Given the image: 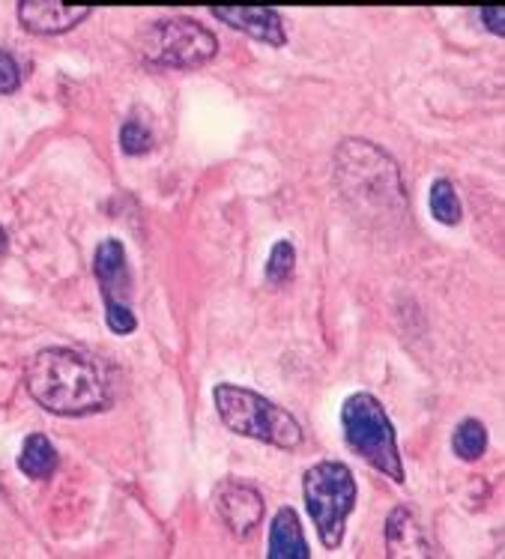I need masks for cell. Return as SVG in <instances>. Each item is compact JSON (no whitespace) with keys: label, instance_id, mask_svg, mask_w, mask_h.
<instances>
[{"label":"cell","instance_id":"cell-3","mask_svg":"<svg viewBox=\"0 0 505 559\" xmlns=\"http://www.w3.org/2000/svg\"><path fill=\"white\" fill-rule=\"evenodd\" d=\"M213 404H216L218 419L233 435L276 445L285 452H293L305 440L297 416L285 407H278L276 401L264 399L254 389L237 386V383H218L213 389Z\"/></svg>","mask_w":505,"mask_h":559},{"label":"cell","instance_id":"cell-13","mask_svg":"<svg viewBox=\"0 0 505 559\" xmlns=\"http://www.w3.org/2000/svg\"><path fill=\"white\" fill-rule=\"evenodd\" d=\"M58 449L51 445L46 435L24 437L22 452H19V469L27 479H51L58 469Z\"/></svg>","mask_w":505,"mask_h":559},{"label":"cell","instance_id":"cell-1","mask_svg":"<svg viewBox=\"0 0 505 559\" xmlns=\"http://www.w3.org/2000/svg\"><path fill=\"white\" fill-rule=\"evenodd\" d=\"M31 399L55 416H96L115 404L111 380L99 362L72 347H46L24 374Z\"/></svg>","mask_w":505,"mask_h":559},{"label":"cell","instance_id":"cell-4","mask_svg":"<svg viewBox=\"0 0 505 559\" xmlns=\"http://www.w3.org/2000/svg\"><path fill=\"white\" fill-rule=\"evenodd\" d=\"M302 500L326 550L345 545L347 521L357 509V479L341 461H317L302 476Z\"/></svg>","mask_w":505,"mask_h":559},{"label":"cell","instance_id":"cell-6","mask_svg":"<svg viewBox=\"0 0 505 559\" xmlns=\"http://www.w3.org/2000/svg\"><path fill=\"white\" fill-rule=\"evenodd\" d=\"M141 55L168 69H197L218 55V39L192 19H159L141 27Z\"/></svg>","mask_w":505,"mask_h":559},{"label":"cell","instance_id":"cell-12","mask_svg":"<svg viewBox=\"0 0 505 559\" xmlns=\"http://www.w3.org/2000/svg\"><path fill=\"white\" fill-rule=\"evenodd\" d=\"M386 554L389 557H428V542L407 509H395L386 521Z\"/></svg>","mask_w":505,"mask_h":559},{"label":"cell","instance_id":"cell-5","mask_svg":"<svg viewBox=\"0 0 505 559\" xmlns=\"http://www.w3.org/2000/svg\"><path fill=\"white\" fill-rule=\"evenodd\" d=\"M341 428L350 452L383 473L395 485H404V464L395 440L389 413L371 392H353L341 407Z\"/></svg>","mask_w":505,"mask_h":559},{"label":"cell","instance_id":"cell-2","mask_svg":"<svg viewBox=\"0 0 505 559\" xmlns=\"http://www.w3.org/2000/svg\"><path fill=\"white\" fill-rule=\"evenodd\" d=\"M335 180L347 201L368 216H398L404 210L398 165L371 141H341L335 150Z\"/></svg>","mask_w":505,"mask_h":559},{"label":"cell","instance_id":"cell-18","mask_svg":"<svg viewBox=\"0 0 505 559\" xmlns=\"http://www.w3.org/2000/svg\"><path fill=\"white\" fill-rule=\"evenodd\" d=\"M22 87V69H19V60L12 58L10 51L0 48V93L10 96Z\"/></svg>","mask_w":505,"mask_h":559},{"label":"cell","instance_id":"cell-14","mask_svg":"<svg viewBox=\"0 0 505 559\" xmlns=\"http://www.w3.org/2000/svg\"><path fill=\"white\" fill-rule=\"evenodd\" d=\"M488 449V428L479 419H464L452 435V452L460 461H479Z\"/></svg>","mask_w":505,"mask_h":559},{"label":"cell","instance_id":"cell-16","mask_svg":"<svg viewBox=\"0 0 505 559\" xmlns=\"http://www.w3.org/2000/svg\"><path fill=\"white\" fill-rule=\"evenodd\" d=\"M293 266H297V249L290 240H278L269 251V261H266V278L273 285H285L290 275H293Z\"/></svg>","mask_w":505,"mask_h":559},{"label":"cell","instance_id":"cell-17","mask_svg":"<svg viewBox=\"0 0 505 559\" xmlns=\"http://www.w3.org/2000/svg\"><path fill=\"white\" fill-rule=\"evenodd\" d=\"M120 147L127 156H144L153 150V132L141 120H127L120 129Z\"/></svg>","mask_w":505,"mask_h":559},{"label":"cell","instance_id":"cell-8","mask_svg":"<svg viewBox=\"0 0 505 559\" xmlns=\"http://www.w3.org/2000/svg\"><path fill=\"white\" fill-rule=\"evenodd\" d=\"M213 509H216L218 521L228 526L237 538L252 536L254 530L264 521V497L261 491L242 479H225L216 485L213 491Z\"/></svg>","mask_w":505,"mask_h":559},{"label":"cell","instance_id":"cell-19","mask_svg":"<svg viewBox=\"0 0 505 559\" xmlns=\"http://www.w3.org/2000/svg\"><path fill=\"white\" fill-rule=\"evenodd\" d=\"M482 22H484V27H491L496 36H505V7L503 3H494V7L482 10Z\"/></svg>","mask_w":505,"mask_h":559},{"label":"cell","instance_id":"cell-7","mask_svg":"<svg viewBox=\"0 0 505 559\" xmlns=\"http://www.w3.org/2000/svg\"><path fill=\"white\" fill-rule=\"evenodd\" d=\"M93 273H96V282H99V290H103L108 330L115 335H132L139 330V318H135L132 302H129L132 282H129L123 242L115 240V237L99 242V249L93 254Z\"/></svg>","mask_w":505,"mask_h":559},{"label":"cell","instance_id":"cell-15","mask_svg":"<svg viewBox=\"0 0 505 559\" xmlns=\"http://www.w3.org/2000/svg\"><path fill=\"white\" fill-rule=\"evenodd\" d=\"M428 204H431V216L440 222V225H458L460 216H464V206H460V198L455 192V186L452 180H436L431 186V198H428Z\"/></svg>","mask_w":505,"mask_h":559},{"label":"cell","instance_id":"cell-10","mask_svg":"<svg viewBox=\"0 0 505 559\" xmlns=\"http://www.w3.org/2000/svg\"><path fill=\"white\" fill-rule=\"evenodd\" d=\"M91 15V7H72L67 0H19V22L39 36L67 34Z\"/></svg>","mask_w":505,"mask_h":559},{"label":"cell","instance_id":"cell-11","mask_svg":"<svg viewBox=\"0 0 505 559\" xmlns=\"http://www.w3.org/2000/svg\"><path fill=\"white\" fill-rule=\"evenodd\" d=\"M269 559H309V542L302 536V524H299V514L285 506L278 509L276 518H273V526H269V550H266Z\"/></svg>","mask_w":505,"mask_h":559},{"label":"cell","instance_id":"cell-9","mask_svg":"<svg viewBox=\"0 0 505 559\" xmlns=\"http://www.w3.org/2000/svg\"><path fill=\"white\" fill-rule=\"evenodd\" d=\"M213 15L218 22L230 24L233 31L240 34H249L257 43H266V46L281 48L288 43V34H285V24H281V15L273 7H245V3H228V7H213Z\"/></svg>","mask_w":505,"mask_h":559}]
</instances>
